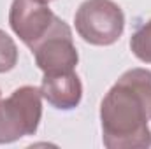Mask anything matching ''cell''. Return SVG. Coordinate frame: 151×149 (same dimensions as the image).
Here are the masks:
<instances>
[{"label": "cell", "mask_w": 151, "mask_h": 149, "mask_svg": "<svg viewBox=\"0 0 151 149\" xmlns=\"http://www.w3.org/2000/svg\"><path fill=\"white\" fill-rule=\"evenodd\" d=\"M151 70L130 69L100 102L102 140L107 149L151 148Z\"/></svg>", "instance_id": "6da1fadb"}, {"label": "cell", "mask_w": 151, "mask_h": 149, "mask_svg": "<svg viewBox=\"0 0 151 149\" xmlns=\"http://www.w3.org/2000/svg\"><path fill=\"white\" fill-rule=\"evenodd\" d=\"M42 117V95L35 86H21L0 98V144L34 135Z\"/></svg>", "instance_id": "7a4b0ae2"}, {"label": "cell", "mask_w": 151, "mask_h": 149, "mask_svg": "<svg viewBox=\"0 0 151 149\" xmlns=\"http://www.w3.org/2000/svg\"><path fill=\"white\" fill-rule=\"evenodd\" d=\"M76 32L91 46H113L123 35L125 14L113 0H84L74 16Z\"/></svg>", "instance_id": "3957f363"}, {"label": "cell", "mask_w": 151, "mask_h": 149, "mask_svg": "<svg viewBox=\"0 0 151 149\" xmlns=\"http://www.w3.org/2000/svg\"><path fill=\"white\" fill-rule=\"evenodd\" d=\"M37 67L44 74L74 70L79 62L70 27L56 16L49 32L32 47Z\"/></svg>", "instance_id": "277c9868"}, {"label": "cell", "mask_w": 151, "mask_h": 149, "mask_svg": "<svg viewBox=\"0 0 151 149\" xmlns=\"http://www.w3.org/2000/svg\"><path fill=\"white\" fill-rule=\"evenodd\" d=\"M56 14L44 0H12L9 9V25L12 32L30 49L53 27Z\"/></svg>", "instance_id": "5b68a950"}, {"label": "cell", "mask_w": 151, "mask_h": 149, "mask_svg": "<svg viewBox=\"0 0 151 149\" xmlns=\"http://www.w3.org/2000/svg\"><path fill=\"white\" fill-rule=\"evenodd\" d=\"M39 90L42 98L58 111H72L83 98V84L74 70L44 74Z\"/></svg>", "instance_id": "8992f818"}, {"label": "cell", "mask_w": 151, "mask_h": 149, "mask_svg": "<svg viewBox=\"0 0 151 149\" xmlns=\"http://www.w3.org/2000/svg\"><path fill=\"white\" fill-rule=\"evenodd\" d=\"M130 49L137 60L144 63H151V19L132 34Z\"/></svg>", "instance_id": "52a82bcc"}, {"label": "cell", "mask_w": 151, "mask_h": 149, "mask_svg": "<svg viewBox=\"0 0 151 149\" xmlns=\"http://www.w3.org/2000/svg\"><path fill=\"white\" fill-rule=\"evenodd\" d=\"M18 65V46L9 34L0 28V74L12 70Z\"/></svg>", "instance_id": "ba28073f"}, {"label": "cell", "mask_w": 151, "mask_h": 149, "mask_svg": "<svg viewBox=\"0 0 151 149\" xmlns=\"http://www.w3.org/2000/svg\"><path fill=\"white\" fill-rule=\"evenodd\" d=\"M44 2H53V0H44Z\"/></svg>", "instance_id": "9c48e42d"}, {"label": "cell", "mask_w": 151, "mask_h": 149, "mask_svg": "<svg viewBox=\"0 0 151 149\" xmlns=\"http://www.w3.org/2000/svg\"><path fill=\"white\" fill-rule=\"evenodd\" d=\"M0 95H2V91H0Z\"/></svg>", "instance_id": "30bf717a"}]
</instances>
